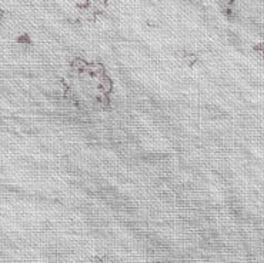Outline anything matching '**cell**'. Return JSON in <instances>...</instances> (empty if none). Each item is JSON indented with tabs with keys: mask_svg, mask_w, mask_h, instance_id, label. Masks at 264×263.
<instances>
[{
	"mask_svg": "<svg viewBox=\"0 0 264 263\" xmlns=\"http://www.w3.org/2000/svg\"><path fill=\"white\" fill-rule=\"evenodd\" d=\"M177 56H179V59L181 60L187 67H194L200 60L199 55L194 53L193 50H189V49H183V50H180V52H177Z\"/></svg>",
	"mask_w": 264,
	"mask_h": 263,
	"instance_id": "cell-1",
	"label": "cell"
},
{
	"mask_svg": "<svg viewBox=\"0 0 264 263\" xmlns=\"http://www.w3.org/2000/svg\"><path fill=\"white\" fill-rule=\"evenodd\" d=\"M17 42H19V43H31V40H30V37L27 35H24V36H20L19 39H17Z\"/></svg>",
	"mask_w": 264,
	"mask_h": 263,
	"instance_id": "cell-2",
	"label": "cell"
}]
</instances>
